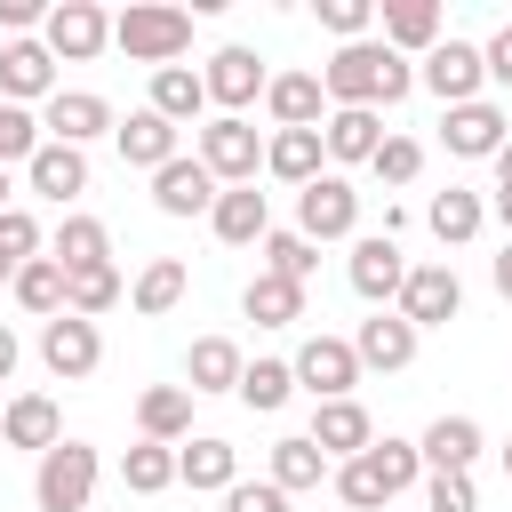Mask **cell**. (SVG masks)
<instances>
[{
	"label": "cell",
	"instance_id": "1",
	"mask_svg": "<svg viewBox=\"0 0 512 512\" xmlns=\"http://www.w3.org/2000/svg\"><path fill=\"white\" fill-rule=\"evenodd\" d=\"M320 88H328L336 112H376V104H400L416 88V64L392 56L384 40H352V48H336L320 64Z\"/></svg>",
	"mask_w": 512,
	"mask_h": 512
},
{
	"label": "cell",
	"instance_id": "2",
	"mask_svg": "<svg viewBox=\"0 0 512 512\" xmlns=\"http://www.w3.org/2000/svg\"><path fill=\"white\" fill-rule=\"evenodd\" d=\"M112 48H120L128 64L168 72V64L192 48V16H184V8H160V0H136V8L112 16Z\"/></svg>",
	"mask_w": 512,
	"mask_h": 512
},
{
	"label": "cell",
	"instance_id": "3",
	"mask_svg": "<svg viewBox=\"0 0 512 512\" xmlns=\"http://www.w3.org/2000/svg\"><path fill=\"white\" fill-rule=\"evenodd\" d=\"M96 448L88 440H56L48 456H40V472H32V504L40 512H88V496H96Z\"/></svg>",
	"mask_w": 512,
	"mask_h": 512
},
{
	"label": "cell",
	"instance_id": "4",
	"mask_svg": "<svg viewBox=\"0 0 512 512\" xmlns=\"http://www.w3.org/2000/svg\"><path fill=\"white\" fill-rule=\"evenodd\" d=\"M200 168H208L216 184H256V168H264L256 128H248V120H232V112H216V120L200 128Z\"/></svg>",
	"mask_w": 512,
	"mask_h": 512
},
{
	"label": "cell",
	"instance_id": "5",
	"mask_svg": "<svg viewBox=\"0 0 512 512\" xmlns=\"http://www.w3.org/2000/svg\"><path fill=\"white\" fill-rule=\"evenodd\" d=\"M296 232L320 248V240H344V232H360V192L344 184V176H312L304 192H296Z\"/></svg>",
	"mask_w": 512,
	"mask_h": 512
},
{
	"label": "cell",
	"instance_id": "6",
	"mask_svg": "<svg viewBox=\"0 0 512 512\" xmlns=\"http://www.w3.org/2000/svg\"><path fill=\"white\" fill-rule=\"evenodd\" d=\"M464 312V280L456 264H408V288H400V320L424 336V328H448Z\"/></svg>",
	"mask_w": 512,
	"mask_h": 512
},
{
	"label": "cell",
	"instance_id": "7",
	"mask_svg": "<svg viewBox=\"0 0 512 512\" xmlns=\"http://www.w3.org/2000/svg\"><path fill=\"white\" fill-rule=\"evenodd\" d=\"M416 80L456 112V104H480V80H488V56L472 48V40H440L424 64H416Z\"/></svg>",
	"mask_w": 512,
	"mask_h": 512
},
{
	"label": "cell",
	"instance_id": "8",
	"mask_svg": "<svg viewBox=\"0 0 512 512\" xmlns=\"http://www.w3.org/2000/svg\"><path fill=\"white\" fill-rule=\"evenodd\" d=\"M40 360H48V376H64V384L96 376V360H104V336H96V320H80V312H56V320H40Z\"/></svg>",
	"mask_w": 512,
	"mask_h": 512
},
{
	"label": "cell",
	"instance_id": "9",
	"mask_svg": "<svg viewBox=\"0 0 512 512\" xmlns=\"http://www.w3.org/2000/svg\"><path fill=\"white\" fill-rule=\"evenodd\" d=\"M296 384H304L312 400H352V384H360V352H352V336H304V352H296Z\"/></svg>",
	"mask_w": 512,
	"mask_h": 512
},
{
	"label": "cell",
	"instance_id": "10",
	"mask_svg": "<svg viewBox=\"0 0 512 512\" xmlns=\"http://www.w3.org/2000/svg\"><path fill=\"white\" fill-rule=\"evenodd\" d=\"M40 40H48V56H56V64H88V56L112 40V16H104L96 0H64V8H48Z\"/></svg>",
	"mask_w": 512,
	"mask_h": 512
},
{
	"label": "cell",
	"instance_id": "11",
	"mask_svg": "<svg viewBox=\"0 0 512 512\" xmlns=\"http://www.w3.org/2000/svg\"><path fill=\"white\" fill-rule=\"evenodd\" d=\"M352 288L384 312V304H400V288H408V256H400V240H384V232H368V240H352Z\"/></svg>",
	"mask_w": 512,
	"mask_h": 512
},
{
	"label": "cell",
	"instance_id": "12",
	"mask_svg": "<svg viewBox=\"0 0 512 512\" xmlns=\"http://www.w3.org/2000/svg\"><path fill=\"white\" fill-rule=\"evenodd\" d=\"M440 144H448L456 160H496V152L512 144V120H504V112L480 96V104H456V112L440 120Z\"/></svg>",
	"mask_w": 512,
	"mask_h": 512
},
{
	"label": "cell",
	"instance_id": "13",
	"mask_svg": "<svg viewBox=\"0 0 512 512\" xmlns=\"http://www.w3.org/2000/svg\"><path fill=\"white\" fill-rule=\"evenodd\" d=\"M312 448H320L328 464H352V456H368V448H376V424H368V408H360V400H320V408H312Z\"/></svg>",
	"mask_w": 512,
	"mask_h": 512
},
{
	"label": "cell",
	"instance_id": "14",
	"mask_svg": "<svg viewBox=\"0 0 512 512\" xmlns=\"http://www.w3.org/2000/svg\"><path fill=\"white\" fill-rule=\"evenodd\" d=\"M56 96V56L48 40H8L0 48V104H48Z\"/></svg>",
	"mask_w": 512,
	"mask_h": 512
},
{
	"label": "cell",
	"instance_id": "15",
	"mask_svg": "<svg viewBox=\"0 0 512 512\" xmlns=\"http://www.w3.org/2000/svg\"><path fill=\"white\" fill-rule=\"evenodd\" d=\"M200 80H208V104H224L232 120H240V104H256V96L272 88V72L256 64V48H216Z\"/></svg>",
	"mask_w": 512,
	"mask_h": 512
},
{
	"label": "cell",
	"instance_id": "16",
	"mask_svg": "<svg viewBox=\"0 0 512 512\" xmlns=\"http://www.w3.org/2000/svg\"><path fill=\"white\" fill-rule=\"evenodd\" d=\"M40 128H48V144H80V152H88V136L112 128V104H104L96 88H56L48 112H40Z\"/></svg>",
	"mask_w": 512,
	"mask_h": 512
},
{
	"label": "cell",
	"instance_id": "17",
	"mask_svg": "<svg viewBox=\"0 0 512 512\" xmlns=\"http://www.w3.org/2000/svg\"><path fill=\"white\" fill-rule=\"evenodd\" d=\"M216 192H224V184L200 168V152H192V160L176 152V160L152 176V208H160V216H208V208H216Z\"/></svg>",
	"mask_w": 512,
	"mask_h": 512
},
{
	"label": "cell",
	"instance_id": "18",
	"mask_svg": "<svg viewBox=\"0 0 512 512\" xmlns=\"http://www.w3.org/2000/svg\"><path fill=\"white\" fill-rule=\"evenodd\" d=\"M208 224H216V240H224V248H264L272 208H264V192H256V184H224V192H216V208H208Z\"/></svg>",
	"mask_w": 512,
	"mask_h": 512
},
{
	"label": "cell",
	"instance_id": "19",
	"mask_svg": "<svg viewBox=\"0 0 512 512\" xmlns=\"http://www.w3.org/2000/svg\"><path fill=\"white\" fill-rule=\"evenodd\" d=\"M0 440H8V448H32V456H48V448L64 440V416H56V400H48V392H16V400L0 408Z\"/></svg>",
	"mask_w": 512,
	"mask_h": 512
},
{
	"label": "cell",
	"instance_id": "20",
	"mask_svg": "<svg viewBox=\"0 0 512 512\" xmlns=\"http://www.w3.org/2000/svg\"><path fill=\"white\" fill-rule=\"evenodd\" d=\"M24 176H32V192H40V200H56V208H64V200H80V192H88V152H80V144H40V152L24 160Z\"/></svg>",
	"mask_w": 512,
	"mask_h": 512
},
{
	"label": "cell",
	"instance_id": "21",
	"mask_svg": "<svg viewBox=\"0 0 512 512\" xmlns=\"http://www.w3.org/2000/svg\"><path fill=\"white\" fill-rule=\"evenodd\" d=\"M384 48L392 56H432L440 48V0H384Z\"/></svg>",
	"mask_w": 512,
	"mask_h": 512
},
{
	"label": "cell",
	"instance_id": "22",
	"mask_svg": "<svg viewBox=\"0 0 512 512\" xmlns=\"http://www.w3.org/2000/svg\"><path fill=\"white\" fill-rule=\"evenodd\" d=\"M112 136H120V160H128V168H152V176H160V168L176 160V120H160L152 104H144V112H128Z\"/></svg>",
	"mask_w": 512,
	"mask_h": 512
},
{
	"label": "cell",
	"instance_id": "23",
	"mask_svg": "<svg viewBox=\"0 0 512 512\" xmlns=\"http://www.w3.org/2000/svg\"><path fill=\"white\" fill-rule=\"evenodd\" d=\"M240 368H248V360H240L232 336H200V344L184 352V392H192V400H200V392H240Z\"/></svg>",
	"mask_w": 512,
	"mask_h": 512
},
{
	"label": "cell",
	"instance_id": "24",
	"mask_svg": "<svg viewBox=\"0 0 512 512\" xmlns=\"http://www.w3.org/2000/svg\"><path fill=\"white\" fill-rule=\"evenodd\" d=\"M264 112H272L280 128H320V112H328L320 72H280V80L264 88Z\"/></svg>",
	"mask_w": 512,
	"mask_h": 512
},
{
	"label": "cell",
	"instance_id": "25",
	"mask_svg": "<svg viewBox=\"0 0 512 512\" xmlns=\"http://www.w3.org/2000/svg\"><path fill=\"white\" fill-rule=\"evenodd\" d=\"M320 160H328V144H320V128H280V136L264 144V168H272L280 184H296V192H304L312 176H328Z\"/></svg>",
	"mask_w": 512,
	"mask_h": 512
},
{
	"label": "cell",
	"instance_id": "26",
	"mask_svg": "<svg viewBox=\"0 0 512 512\" xmlns=\"http://www.w3.org/2000/svg\"><path fill=\"white\" fill-rule=\"evenodd\" d=\"M352 352H360V368H408L416 360V328L400 320V312H376V320H360V336H352Z\"/></svg>",
	"mask_w": 512,
	"mask_h": 512
},
{
	"label": "cell",
	"instance_id": "27",
	"mask_svg": "<svg viewBox=\"0 0 512 512\" xmlns=\"http://www.w3.org/2000/svg\"><path fill=\"white\" fill-rule=\"evenodd\" d=\"M424 224H432V240H440V248H464V240L488 224V200H480V192H464V184H448V192H432Z\"/></svg>",
	"mask_w": 512,
	"mask_h": 512
},
{
	"label": "cell",
	"instance_id": "28",
	"mask_svg": "<svg viewBox=\"0 0 512 512\" xmlns=\"http://www.w3.org/2000/svg\"><path fill=\"white\" fill-rule=\"evenodd\" d=\"M152 112H160V120H176V128H192V120L208 112V80H200L192 64H168V72H152Z\"/></svg>",
	"mask_w": 512,
	"mask_h": 512
},
{
	"label": "cell",
	"instance_id": "29",
	"mask_svg": "<svg viewBox=\"0 0 512 512\" xmlns=\"http://www.w3.org/2000/svg\"><path fill=\"white\" fill-rule=\"evenodd\" d=\"M240 312H248L256 328H288V320H304V288L280 280V272H256V280L240 288Z\"/></svg>",
	"mask_w": 512,
	"mask_h": 512
},
{
	"label": "cell",
	"instance_id": "30",
	"mask_svg": "<svg viewBox=\"0 0 512 512\" xmlns=\"http://www.w3.org/2000/svg\"><path fill=\"white\" fill-rule=\"evenodd\" d=\"M136 424H144V440H184L192 432V392L184 384H152V392H136Z\"/></svg>",
	"mask_w": 512,
	"mask_h": 512
},
{
	"label": "cell",
	"instance_id": "31",
	"mask_svg": "<svg viewBox=\"0 0 512 512\" xmlns=\"http://www.w3.org/2000/svg\"><path fill=\"white\" fill-rule=\"evenodd\" d=\"M416 448H424L432 472H472V456H480V424H472V416H432V432H424Z\"/></svg>",
	"mask_w": 512,
	"mask_h": 512
},
{
	"label": "cell",
	"instance_id": "32",
	"mask_svg": "<svg viewBox=\"0 0 512 512\" xmlns=\"http://www.w3.org/2000/svg\"><path fill=\"white\" fill-rule=\"evenodd\" d=\"M176 480L184 488H232L240 480V448L232 440H192V448H176Z\"/></svg>",
	"mask_w": 512,
	"mask_h": 512
},
{
	"label": "cell",
	"instance_id": "33",
	"mask_svg": "<svg viewBox=\"0 0 512 512\" xmlns=\"http://www.w3.org/2000/svg\"><path fill=\"white\" fill-rule=\"evenodd\" d=\"M328 472H336V464L312 448V432H296V440H272V472H264L272 488H288V496H296V488H320Z\"/></svg>",
	"mask_w": 512,
	"mask_h": 512
},
{
	"label": "cell",
	"instance_id": "34",
	"mask_svg": "<svg viewBox=\"0 0 512 512\" xmlns=\"http://www.w3.org/2000/svg\"><path fill=\"white\" fill-rule=\"evenodd\" d=\"M320 144H328V160H376L384 120H376V112H328V120H320Z\"/></svg>",
	"mask_w": 512,
	"mask_h": 512
},
{
	"label": "cell",
	"instance_id": "35",
	"mask_svg": "<svg viewBox=\"0 0 512 512\" xmlns=\"http://www.w3.org/2000/svg\"><path fill=\"white\" fill-rule=\"evenodd\" d=\"M64 272H88V264H112V232L96 224V216H64L56 224V248H48Z\"/></svg>",
	"mask_w": 512,
	"mask_h": 512
},
{
	"label": "cell",
	"instance_id": "36",
	"mask_svg": "<svg viewBox=\"0 0 512 512\" xmlns=\"http://www.w3.org/2000/svg\"><path fill=\"white\" fill-rule=\"evenodd\" d=\"M128 304H136L144 320H160V312H176V304H184V264H176V256H152V264L136 272V288H128Z\"/></svg>",
	"mask_w": 512,
	"mask_h": 512
},
{
	"label": "cell",
	"instance_id": "37",
	"mask_svg": "<svg viewBox=\"0 0 512 512\" xmlns=\"http://www.w3.org/2000/svg\"><path fill=\"white\" fill-rule=\"evenodd\" d=\"M120 480H128V496H160V488H176V448H168V440H136V448L120 456Z\"/></svg>",
	"mask_w": 512,
	"mask_h": 512
},
{
	"label": "cell",
	"instance_id": "38",
	"mask_svg": "<svg viewBox=\"0 0 512 512\" xmlns=\"http://www.w3.org/2000/svg\"><path fill=\"white\" fill-rule=\"evenodd\" d=\"M8 288H16V304H24V312H40V320H56V312H64V264H56V256H32Z\"/></svg>",
	"mask_w": 512,
	"mask_h": 512
},
{
	"label": "cell",
	"instance_id": "39",
	"mask_svg": "<svg viewBox=\"0 0 512 512\" xmlns=\"http://www.w3.org/2000/svg\"><path fill=\"white\" fill-rule=\"evenodd\" d=\"M288 392H296V360H248V368H240V400H248L256 416L288 408Z\"/></svg>",
	"mask_w": 512,
	"mask_h": 512
},
{
	"label": "cell",
	"instance_id": "40",
	"mask_svg": "<svg viewBox=\"0 0 512 512\" xmlns=\"http://www.w3.org/2000/svg\"><path fill=\"white\" fill-rule=\"evenodd\" d=\"M120 304V272L112 264H88V272H64V312H80V320H96V312H112Z\"/></svg>",
	"mask_w": 512,
	"mask_h": 512
},
{
	"label": "cell",
	"instance_id": "41",
	"mask_svg": "<svg viewBox=\"0 0 512 512\" xmlns=\"http://www.w3.org/2000/svg\"><path fill=\"white\" fill-rule=\"evenodd\" d=\"M368 464H376V480H384V488H392V496H400V488H416V480H424V448H416V440H392V432H384V440H376V448H368Z\"/></svg>",
	"mask_w": 512,
	"mask_h": 512
},
{
	"label": "cell",
	"instance_id": "42",
	"mask_svg": "<svg viewBox=\"0 0 512 512\" xmlns=\"http://www.w3.org/2000/svg\"><path fill=\"white\" fill-rule=\"evenodd\" d=\"M312 264H320V248L304 240V232H264V272H280V280H312Z\"/></svg>",
	"mask_w": 512,
	"mask_h": 512
},
{
	"label": "cell",
	"instance_id": "43",
	"mask_svg": "<svg viewBox=\"0 0 512 512\" xmlns=\"http://www.w3.org/2000/svg\"><path fill=\"white\" fill-rule=\"evenodd\" d=\"M328 480H336V496H344V504H360V512H376V504H392V488L376 480V464H368V456H352V464H336Z\"/></svg>",
	"mask_w": 512,
	"mask_h": 512
},
{
	"label": "cell",
	"instance_id": "44",
	"mask_svg": "<svg viewBox=\"0 0 512 512\" xmlns=\"http://www.w3.org/2000/svg\"><path fill=\"white\" fill-rule=\"evenodd\" d=\"M40 144H48V128H40L24 104H0V168H8V160H32Z\"/></svg>",
	"mask_w": 512,
	"mask_h": 512
},
{
	"label": "cell",
	"instance_id": "45",
	"mask_svg": "<svg viewBox=\"0 0 512 512\" xmlns=\"http://www.w3.org/2000/svg\"><path fill=\"white\" fill-rule=\"evenodd\" d=\"M32 256H40V216H32V208H8V216H0V264L24 272Z\"/></svg>",
	"mask_w": 512,
	"mask_h": 512
},
{
	"label": "cell",
	"instance_id": "46",
	"mask_svg": "<svg viewBox=\"0 0 512 512\" xmlns=\"http://www.w3.org/2000/svg\"><path fill=\"white\" fill-rule=\"evenodd\" d=\"M368 168H376L384 184H416V168H424V144H416V136H384Z\"/></svg>",
	"mask_w": 512,
	"mask_h": 512
},
{
	"label": "cell",
	"instance_id": "47",
	"mask_svg": "<svg viewBox=\"0 0 512 512\" xmlns=\"http://www.w3.org/2000/svg\"><path fill=\"white\" fill-rule=\"evenodd\" d=\"M424 512H480L472 472H432V480H424Z\"/></svg>",
	"mask_w": 512,
	"mask_h": 512
},
{
	"label": "cell",
	"instance_id": "48",
	"mask_svg": "<svg viewBox=\"0 0 512 512\" xmlns=\"http://www.w3.org/2000/svg\"><path fill=\"white\" fill-rule=\"evenodd\" d=\"M320 24H328V32L344 40V48H352V40H368L376 8H368V0H320Z\"/></svg>",
	"mask_w": 512,
	"mask_h": 512
},
{
	"label": "cell",
	"instance_id": "49",
	"mask_svg": "<svg viewBox=\"0 0 512 512\" xmlns=\"http://www.w3.org/2000/svg\"><path fill=\"white\" fill-rule=\"evenodd\" d=\"M224 512H288V488H272V480H232V488H224Z\"/></svg>",
	"mask_w": 512,
	"mask_h": 512
},
{
	"label": "cell",
	"instance_id": "50",
	"mask_svg": "<svg viewBox=\"0 0 512 512\" xmlns=\"http://www.w3.org/2000/svg\"><path fill=\"white\" fill-rule=\"evenodd\" d=\"M480 56H488V80H496V88H512V24H504V32H496Z\"/></svg>",
	"mask_w": 512,
	"mask_h": 512
},
{
	"label": "cell",
	"instance_id": "51",
	"mask_svg": "<svg viewBox=\"0 0 512 512\" xmlns=\"http://www.w3.org/2000/svg\"><path fill=\"white\" fill-rule=\"evenodd\" d=\"M16 360H24V344H16V328H8V320H0V384H8V376H16Z\"/></svg>",
	"mask_w": 512,
	"mask_h": 512
},
{
	"label": "cell",
	"instance_id": "52",
	"mask_svg": "<svg viewBox=\"0 0 512 512\" xmlns=\"http://www.w3.org/2000/svg\"><path fill=\"white\" fill-rule=\"evenodd\" d=\"M488 280H496V296H512V240L496 248V264H488Z\"/></svg>",
	"mask_w": 512,
	"mask_h": 512
},
{
	"label": "cell",
	"instance_id": "53",
	"mask_svg": "<svg viewBox=\"0 0 512 512\" xmlns=\"http://www.w3.org/2000/svg\"><path fill=\"white\" fill-rule=\"evenodd\" d=\"M496 192H512V144L496 152Z\"/></svg>",
	"mask_w": 512,
	"mask_h": 512
},
{
	"label": "cell",
	"instance_id": "54",
	"mask_svg": "<svg viewBox=\"0 0 512 512\" xmlns=\"http://www.w3.org/2000/svg\"><path fill=\"white\" fill-rule=\"evenodd\" d=\"M496 224H504V240H512V192H496Z\"/></svg>",
	"mask_w": 512,
	"mask_h": 512
},
{
	"label": "cell",
	"instance_id": "55",
	"mask_svg": "<svg viewBox=\"0 0 512 512\" xmlns=\"http://www.w3.org/2000/svg\"><path fill=\"white\" fill-rule=\"evenodd\" d=\"M8 208H16V200H8V168H0V216H8Z\"/></svg>",
	"mask_w": 512,
	"mask_h": 512
},
{
	"label": "cell",
	"instance_id": "56",
	"mask_svg": "<svg viewBox=\"0 0 512 512\" xmlns=\"http://www.w3.org/2000/svg\"><path fill=\"white\" fill-rule=\"evenodd\" d=\"M0 280H16V264H0Z\"/></svg>",
	"mask_w": 512,
	"mask_h": 512
},
{
	"label": "cell",
	"instance_id": "57",
	"mask_svg": "<svg viewBox=\"0 0 512 512\" xmlns=\"http://www.w3.org/2000/svg\"><path fill=\"white\" fill-rule=\"evenodd\" d=\"M504 472H512V440H504Z\"/></svg>",
	"mask_w": 512,
	"mask_h": 512
}]
</instances>
